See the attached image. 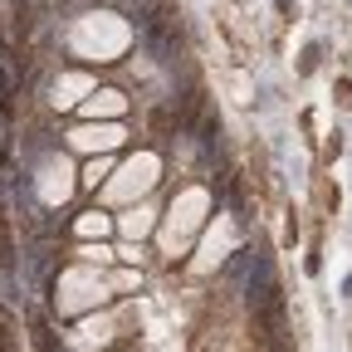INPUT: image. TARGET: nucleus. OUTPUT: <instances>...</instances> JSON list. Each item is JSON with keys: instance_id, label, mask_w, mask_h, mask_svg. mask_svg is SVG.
I'll return each instance as SVG.
<instances>
[{"instance_id": "obj_1", "label": "nucleus", "mask_w": 352, "mask_h": 352, "mask_svg": "<svg viewBox=\"0 0 352 352\" xmlns=\"http://www.w3.org/2000/svg\"><path fill=\"white\" fill-rule=\"evenodd\" d=\"M74 147H118L122 142V127H83V132H74V138H69Z\"/></svg>"}, {"instance_id": "obj_2", "label": "nucleus", "mask_w": 352, "mask_h": 352, "mask_svg": "<svg viewBox=\"0 0 352 352\" xmlns=\"http://www.w3.org/2000/svg\"><path fill=\"white\" fill-rule=\"evenodd\" d=\"M74 230H78V235H108V215H103V210H83Z\"/></svg>"}, {"instance_id": "obj_3", "label": "nucleus", "mask_w": 352, "mask_h": 352, "mask_svg": "<svg viewBox=\"0 0 352 352\" xmlns=\"http://www.w3.org/2000/svg\"><path fill=\"white\" fill-rule=\"evenodd\" d=\"M88 113H122V94H94V103H88Z\"/></svg>"}, {"instance_id": "obj_4", "label": "nucleus", "mask_w": 352, "mask_h": 352, "mask_svg": "<svg viewBox=\"0 0 352 352\" xmlns=\"http://www.w3.org/2000/svg\"><path fill=\"white\" fill-rule=\"evenodd\" d=\"M103 171H108V162H88V166H83V186H98Z\"/></svg>"}, {"instance_id": "obj_5", "label": "nucleus", "mask_w": 352, "mask_h": 352, "mask_svg": "<svg viewBox=\"0 0 352 352\" xmlns=\"http://www.w3.org/2000/svg\"><path fill=\"white\" fill-rule=\"evenodd\" d=\"M338 103H342V108H352V83H347V78L338 83Z\"/></svg>"}]
</instances>
